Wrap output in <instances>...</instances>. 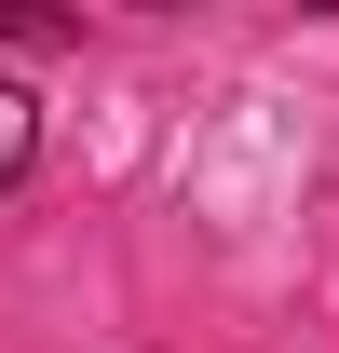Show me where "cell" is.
I'll return each instance as SVG.
<instances>
[{
	"instance_id": "obj_1",
	"label": "cell",
	"mask_w": 339,
	"mask_h": 353,
	"mask_svg": "<svg viewBox=\"0 0 339 353\" xmlns=\"http://www.w3.org/2000/svg\"><path fill=\"white\" fill-rule=\"evenodd\" d=\"M28 150H41V109H28V95L0 82V190H14V176H28Z\"/></svg>"
}]
</instances>
